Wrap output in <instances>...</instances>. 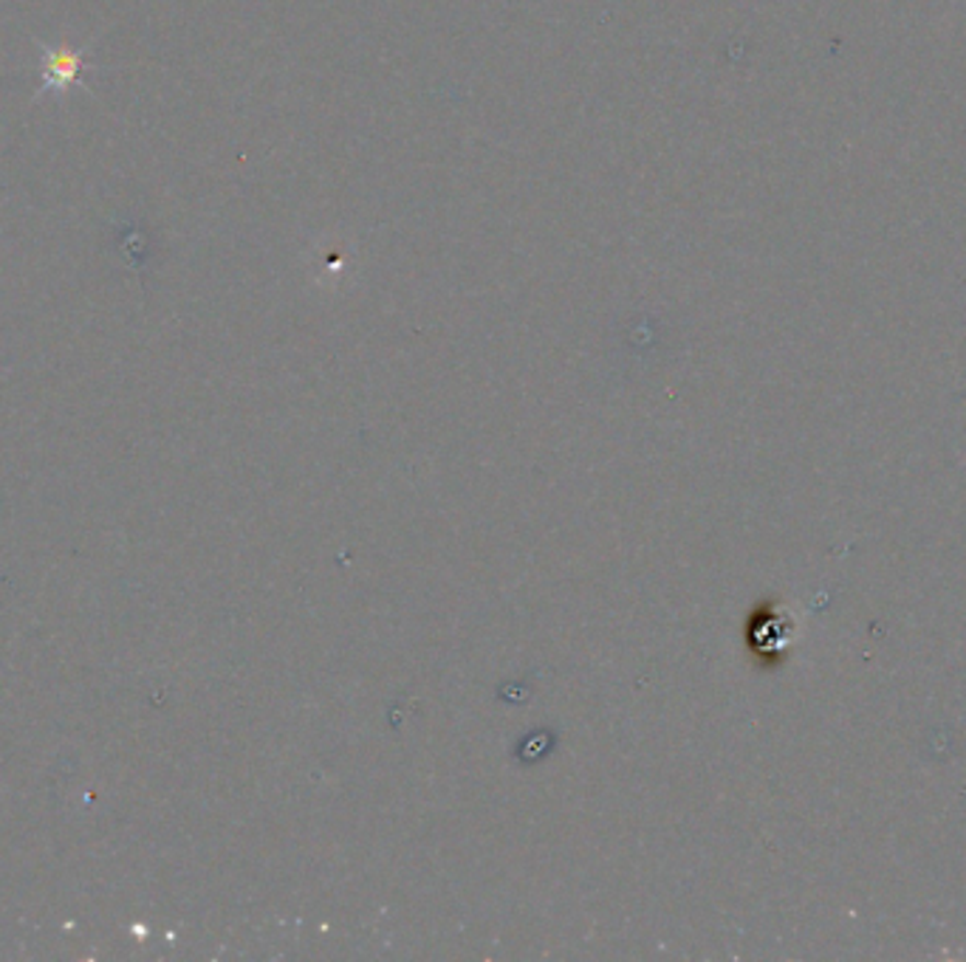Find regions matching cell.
I'll use <instances>...</instances> for the list:
<instances>
[{
  "label": "cell",
  "instance_id": "obj_1",
  "mask_svg": "<svg viewBox=\"0 0 966 962\" xmlns=\"http://www.w3.org/2000/svg\"><path fill=\"white\" fill-rule=\"evenodd\" d=\"M88 62H91V54L77 51V48H71L68 43H62V46H54V48L43 46V51H41V96H43V91H46V94L60 96L62 91L74 88L77 82L82 80V74H85Z\"/></svg>",
  "mask_w": 966,
  "mask_h": 962
}]
</instances>
